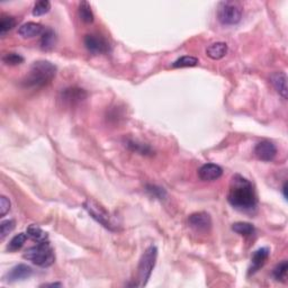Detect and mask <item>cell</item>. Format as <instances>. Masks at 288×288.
Returning a JSON list of instances; mask_svg holds the SVG:
<instances>
[{"label": "cell", "mask_w": 288, "mask_h": 288, "mask_svg": "<svg viewBox=\"0 0 288 288\" xmlns=\"http://www.w3.org/2000/svg\"><path fill=\"white\" fill-rule=\"evenodd\" d=\"M243 8L237 1H222L217 6V19L223 25L232 26L241 22Z\"/></svg>", "instance_id": "cell-4"}, {"label": "cell", "mask_w": 288, "mask_h": 288, "mask_svg": "<svg viewBox=\"0 0 288 288\" xmlns=\"http://www.w3.org/2000/svg\"><path fill=\"white\" fill-rule=\"evenodd\" d=\"M78 11H79V17L83 23H86V24L94 23L95 16H94L93 10H91V6L89 2H87V1L80 2Z\"/></svg>", "instance_id": "cell-20"}, {"label": "cell", "mask_w": 288, "mask_h": 288, "mask_svg": "<svg viewBox=\"0 0 288 288\" xmlns=\"http://www.w3.org/2000/svg\"><path fill=\"white\" fill-rule=\"evenodd\" d=\"M198 59L195 57H189V55H185V57L179 58L177 61L173 63V68H188V67H196L198 65Z\"/></svg>", "instance_id": "cell-24"}, {"label": "cell", "mask_w": 288, "mask_h": 288, "mask_svg": "<svg viewBox=\"0 0 288 288\" xmlns=\"http://www.w3.org/2000/svg\"><path fill=\"white\" fill-rule=\"evenodd\" d=\"M85 45L87 50L94 54H104L109 52V43L106 38L97 34H88L85 36Z\"/></svg>", "instance_id": "cell-7"}, {"label": "cell", "mask_w": 288, "mask_h": 288, "mask_svg": "<svg viewBox=\"0 0 288 288\" xmlns=\"http://www.w3.org/2000/svg\"><path fill=\"white\" fill-rule=\"evenodd\" d=\"M287 271H288V263L287 260H283L282 262H279L277 266L275 267L273 271V275L275 279L277 282H286L287 279Z\"/></svg>", "instance_id": "cell-22"}, {"label": "cell", "mask_w": 288, "mask_h": 288, "mask_svg": "<svg viewBox=\"0 0 288 288\" xmlns=\"http://www.w3.org/2000/svg\"><path fill=\"white\" fill-rule=\"evenodd\" d=\"M157 257L158 249L155 246H150L145 251H144L138 268L140 287L145 286L147 282H149L152 270H153V268L155 266V261H157Z\"/></svg>", "instance_id": "cell-5"}, {"label": "cell", "mask_w": 288, "mask_h": 288, "mask_svg": "<svg viewBox=\"0 0 288 288\" xmlns=\"http://www.w3.org/2000/svg\"><path fill=\"white\" fill-rule=\"evenodd\" d=\"M283 193H284V197H285V199H287V183H286V182L284 183Z\"/></svg>", "instance_id": "cell-32"}, {"label": "cell", "mask_w": 288, "mask_h": 288, "mask_svg": "<svg viewBox=\"0 0 288 288\" xmlns=\"http://www.w3.org/2000/svg\"><path fill=\"white\" fill-rule=\"evenodd\" d=\"M26 234L27 237L33 240L36 243L49 241V234L37 225H30L26 230Z\"/></svg>", "instance_id": "cell-18"}, {"label": "cell", "mask_w": 288, "mask_h": 288, "mask_svg": "<svg viewBox=\"0 0 288 288\" xmlns=\"http://www.w3.org/2000/svg\"><path fill=\"white\" fill-rule=\"evenodd\" d=\"M145 190H146L147 194L152 196V197L158 198V199H160V201H162V199H166V197H167V191L163 189V188L159 187V186L147 185L145 187Z\"/></svg>", "instance_id": "cell-27"}, {"label": "cell", "mask_w": 288, "mask_h": 288, "mask_svg": "<svg viewBox=\"0 0 288 288\" xmlns=\"http://www.w3.org/2000/svg\"><path fill=\"white\" fill-rule=\"evenodd\" d=\"M254 154L259 160L261 161H273L275 159L276 154H277V147H276L275 144L270 141H261L259 142L254 147Z\"/></svg>", "instance_id": "cell-10"}, {"label": "cell", "mask_w": 288, "mask_h": 288, "mask_svg": "<svg viewBox=\"0 0 288 288\" xmlns=\"http://www.w3.org/2000/svg\"><path fill=\"white\" fill-rule=\"evenodd\" d=\"M232 230H233L235 233L243 235V237H250V235H253L255 232L254 226L252 225V224L247 223V222L234 223L233 225H232Z\"/></svg>", "instance_id": "cell-21"}, {"label": "cell", "mask_w": 288, "mask_h": 288, "mask_svg": "<svg viewBox=\"0 0 288 288\" xmlns=\"http://www.w3.org/2000/svg\"><path fill=\"white\" fill-rule=\"evenodd\" d=\"M188 223L191 229L199 233H206L212 229L211 215L206 212H197L188 217Z\"/></svg>", "instance_id": "cell-8"}, {"label": "cell", "mask_w": 288, "mask_h": 288, "mask_svg": "<svg viewBox=\"0 0 288 288\" xmlns=\"http://www.w3.org/2000/svg\"><path fill=\"white\" fill-rule=\"evenodd\" d=\"M270 250L268 248H260L254 252L251 259V267L249 268V275H253L265 265L267 259L269 258Z\"/></svg>", "instance_id": "cell-13"}, {"label": "cell", "mask_w": 288, "mask_h": 288, "mask_svg": "<svg viewBox=\"0 0 288 288\" xmlns=\"http://www.w3.org/2000/svg\"><path fill=\"white\" fill-rule=\"evenodd\" d=\"M57 67L50 61L39 60L32 65L29 73L23 79L22 85L25 88H42L47 86L55 78Z\"/></svg>", "instance_id": "cell-2"}, {"label": "cell", "mask_w": 288, "mask_h": 288, "mask_svg": "<svg viewBox=\"0 0 288 288\" xmlns=\"http://www.w3.org/2000/svg\"><path fill=\"white\" fill-rule=\"evenodd\" d=\"M16 222L14 219H7V221H3L0 224V235H1V240L5 239L10 232H13L15 229Z\"/></svg>", "instance_id": "cell-29"}, {"label": "cell", "mask_w": 288, "mask_h": 288, "mask_svg": "<svg viewBox=\"0 0 288 288\" xmlns=\"http://www.w3.org/2000/svg\"><path fill=\"white\" fill-rule=\"evenodd\" d=\"M87 91L81 89V88L77 87H70L67 88L61 93V97L60 99L63 102V104L69 106H74L77 104L81 103L87 98Z\"/></svg>", "instance_id": "cell-9"}, {"label": "cell", "mask_w": 288, "mask_h": 288, "mask_svg": "<svg viewBox=\"0 0 288 288\" xmlns=\"http://www.w3.org/2000/svg\"><path fill=\"white\" fill-rule=\"evenodd\" d=\"M57 44V35L52 29H44L41 37V49L51 51Z\"/></svg>", "instance_id": "cell-17"}, {"label": "cell", "mask_w": 288, "mask_h": 288, "mask_svg": "<svg viewBox=\"0 0 288 288\" xmlns=\"http://www.w3.org/2000/svg\"><path fill=\"white\" fill-rule=\"evenodd\" d=\"M2 61L3 63H6L7 66H18V65H22V63L24 62V58L21 54L10 52V53H7L3 55Z\"/></svg>", "instance_id": "cell-28"}, {"label": "cell", "mask_w": 288, "mask_h": 288, "mask_svg": "<svg viewBox=\"0 0 288 288\" xmlns=\"http://www.w3.org/2000/svg\"><path fill=\"white\" fill-rule=\"evenodd\" d=\"M62 285L60 283H55V284H45V285H42V287H61Z\"/></svg>", "instance_id": "cell-31"}, {"label": "cell", "mask_w": 288, "mask_h": 288, "mask_svg": "<svg viewBox=\"0 0 288 288\" xmlns=\"http://www.w3.org/2000/svg\"><path fill=\"white\" fill-rule=\"evenodd\" d=\"M51 9V3L47 0H42V1H37L34 5L33 8V15L36 16H43L47 14Z\"/></svg>", "instance_id": "cell-26"}, {"label": "cell", "mask_w": 288, "mask_h": 288, "mask_svg": "<svg viewBox=\"0 0 288 288\" xmlns=\"http://www.w3.org/2000/svg\"><path fill=\"white\" fill-rule=\"evenodd\" d=\"M27 240V234L25 233H18L17 235L10 240L9 245L7 246V250L10 252H15L21 249V248L24 246V243L26 242Z\"/></svg>", "instance_id": "cell-23"}, {"label": "cell", "mask_w": 288, "mask_h": 288, "mask_svg": "<svg viewBox=\"0 0 288 288\" xmlns=\"http://www.w3.org/2000/svg\"><path fill=\"white\" fill-rule=\"evenodd\" d=\"M222 175V168L217 165H214V163H206V165L199 168L198 170V177L203 181H214V180L221 178Z\"/></svg>", "instance_id": "cell-12"}, {"label": "cell", "mask_w": 288, "mask_h": 288, "mask_svg": "<svg viewBox=\"0 0 288 288\" xmlns=\"http://www.w3.org/2000/svg\"><path fill=\"white\" fill-rule=\"evenodd\" d=\"M125 145L127 146V149L135 152V153L142 154V155H152V149L147 145V144L140 143L138 141H134V140H126Z\"/></svg>", "instance_id": "cell-19"}, {"label": "cell", "mask_w": 288, "mask_h": 288, "mask_svg": "<svg viewBox=\"0 0 288 288\" xmlns=\"http://www.w3.org/2000/svg\"><path fill=\"white\" fill-rule=\"evenodd\" d=\"M83 207H85L86 211L95 221L101 223L104 227H106L108 230L116 231L114 224L111 223L109 213L102 205H99L97 202L93 201V199H87L85 204H83Z\"/></svg>", "instance_id": "cell-6"}, {"label": "cell", "mask_w": 288, "mask_h": 288, "mask_svg": "<svg viewBox=\"0 0 288 288\" xmlns=\"http://www.w3.org/2000/svg\"><path fill=\"white\" fill-rule=\"evenodd\" d=\"M227 201L239 211H252L257 206V195L252 183L241 175H234L231 180Z\"/></svg>", "instance_id": "cell-1"}, {"label": "cell", "mask_w": 288, "mask_h": 288, "mask_svg": "<svg viewBox=\"0 0 288 288\" xmlns=\"http://www.w3.org/2000/svg\"><path fill=\"white\" fill-rule=\"evenodd\" d=\"M44 31V27L38 23L29 22L23 24V25L18 29V34L22 36L23 38H32L35 36L42 35Z\"/></svg>", "instance_id": "cell-15"}, {"label": "cell", "mask_w": 288, "mask_h": 288, "mask_svg": "<svg viewBox=\"0 0 288 288\" xmlns=\"http://www.w3.org/2000/svg\"><path fill=\"white\" fill-rule=\"evenodd\" d=\"M10 210V202L9 199L5 196H1V198H0V216H5L8 212Z\"/></svg>", "instance_id": "cell-30"}, {"label": "cell", "mask_w": 288, "mask_h": 288, "mask_svg": "<svg viewBox=\"0 0 288 288\" xmlns=\"http://www.w3.org/2000/svg\"><path fill=\"white\" fill-rule=\"evenodd\" d=\"M24 258L32 261L38 267H50L55 261V254L53 248L49 241L39 242L37 245L30 248L24 253Z\"/></svg>", "instance_id": "cell-3"}, {"label": "cell", "mask_w": 288, "mask_h": 288, "mask_svg": "<svg viewBox=\"0 0 288 288\" xmlns=\"http://www.w3.org/2000/svg\"><path fill=\"white\" fill-rule=\"evenodd\" d=\"M270 82L274 86L276 91L284 99H287V75L285 72H275V73L270 75Z\"/></svg>", "instance_id": "cell-14"}, {"label": "cell", "mask_w": 288, "mask_h": 288, "mask_svg": "<svg viewBox=\"0 0 288 288\" xmlns=\"http://www.w3.org/2000/svg\"><path fill=\"white\" fill-rule=\"evenodd\" d=\"M32 275H33V269L30 266L21 263V265L15 266L8 271L7 275L5 276V281L7 283H15L30 278Z\"/></svg>", "instance_id": "cell-11"}, {"label": "cell", "mask_w": 288, "mask_h": 288, "mask_svg": "<svg viewBox=\"0 0 288 288\" xmlns=\"http://www.w3.org/2000/svg\"><path fill=\"white\" fill-rule=\"evenodd\" d=\"M227 51H229V46L224 42H216L211 44V45L206 49L207 57L212 60H221L225 57Z\"/></svg>", "instance_id": "cell-16"}, {"label": "cell", "mask_w": 288, "mask_h": 288, "mask_svg": "<svg viewBox=\"0 0 288 288\" xmlns=\"http://www.w3.org/2000/svg\"><path fill=\"white\" fill-rule=\"evenodd\" d=\"M16 25V19L11 16H2L0 19V34L2 36L5 35L7 32L11 31Z\"/></svg>", "instance_id": "cell-25"}]
</instances>
